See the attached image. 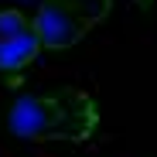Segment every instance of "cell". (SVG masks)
Instances as JSON below:
<instances>
[{
    "label": "cell",
    "mask_w": 157,
    "mask_h": 157,
    "mask_svg": "<svg viewBox=\"0 0 157 157\" xmlns=\"http://www.w3.org/2000/svg\"><path fill=\"white\" fill-rule=\"evenodd\" d=\"M7 126L17 137L48 144V140H65V144H86L99 130V109L96 99L86 89H51V92H28L14 99L7 109Z\"/></svg>",
    "instance_id": "1"
},
{
    "label": "cell",
    "mask_w": 157,
    "mask_h": 157,
    "mask_svg": "<svg viewBox=\"0 0 157 157\" xmlns=\"http://www.w3.org/2000/svg\"><path fill=\"white\" fill-rule=\"evenodd\" d=\"M113 10V0H41L34 21V31L41 48L65 51L78 44L96 24H102Z\"/></svg>",
    "instance_id": "2"
},
{
    "label": "cell",
    "mask_w": 157,
    "mask_h": 157,
    "mask_svg": "<svg viewBox=\"0 0 157 157\" xmlns=\"http://www.w3.org/2000/svg\"><path fill=\"white\" fill-rule=\"evenodd\" d=\"M38 51H41V41L34 31V21L17 7L0 10V72L28 68L38 58Z\"/></svg>",
    "instance_id": "3"
}]
</instances>
